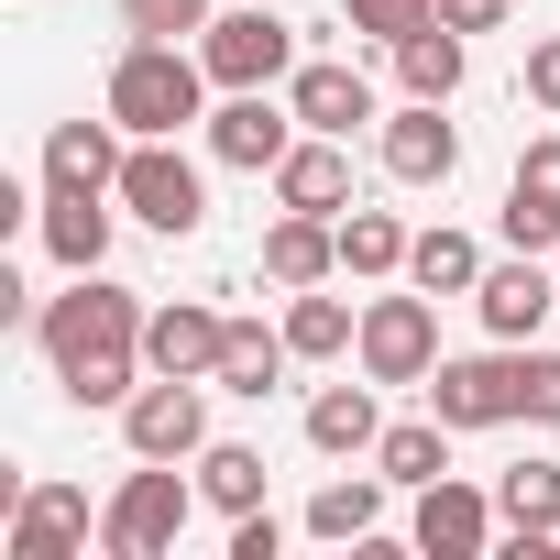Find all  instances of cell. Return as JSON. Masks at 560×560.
Returning <instances> with one entry per match:
<instances>
[{
	"label": "cell",
	"mask_w": 560,
	"mask_h": 560,
	"mask_svg": "<svg viewBox=\"0 0 560 560\" xmlns=\"http://www.w3.org/2000/svg\"><path fill=\"white\" fill-rule=\"evenodd\" d=\"M220 341H231V319H209V308H154L143 319V363L154 374H220Z\"/></svg>",
	"instance_id": "obj_15"
},
{
	"label": "cell",
	"mask_w": 560,
	"mask_h": 560,
	"mask_svg": "<svg viewBox=\"0 0 560 560\" xmlns=\"http://www.w3.org/2000/svg\"><path fill=\"white\" fill-rule=\"evenodd\" d=\"M341 264H352V275H396V264H407V231H396L385 209H352V220H341Z\"/></svg>",
	"instance_id": "obj_29"
},
{
	"label": "cell",
	"mask_w": 560,
	"mask_h": 560,
	"mask_svg": "<svg viewBox=\"0 0 560 560\" xmlns=\"http://www.w3.org/2000/svg\"><path fill=\"white\" fill-rule=\"evenodd\" d=\"M187 483L154 462V472H132L121 494H110V516H100V538H110V560H154V549H176V527H187Z\"/></svg>",
	"instance_id": "obj_5"
},
{
	"label": "cell",
	"mask_w": 560,
	"mask_h": 560,
	"mask_svg": "<svg viewBox=\"0 0 560 560\" xmlns=\"http://www.w3.org/2000/svg\"><path fill=\"white\" fill-rule=\"evenodd\" d=\"M198 494H209L220 516H253V505H264V451H242V440H209V451H198Z\"/></svg>",
	"instance_id": "obj_24"
},
{
	"label": "cell",
	"mask_w": 560,
	"mask_h": 560,
	"mask_svg": "<svg viewBox=\"0 0 560 560\" xmlns=\"http://www.w3.org/2000/svg\"><path fill=\"white\" fill-rule=\"evenodd\" d=\"M198 12H209V0H121V23H132V34H165V45H176V34H209Z\"/></svg>",
	"instance_id": "obj_33"
},
{
	"label": "cell",
	"mask_w": 560,
	"mask_h": 560,
	"mask_svg": "<svg viewBox=\"0 0 560 560\" xmlns=\"http://www.w3.org/2000/svg\"><path fill=\"white\" fill-rule=\"evenodd\" d=\"M287 352H298V341H275V330L231 319V341H220V374H209V385H220V396H253V407H264V396H275V374H287Z\"/></svg>",
	"instance_id": "obj_20"
},
{
	"label": "cell",
	"mask_w": 560,
	"mask_h": 560,
	"mask_svg": "<svg viewBox=\"0 0 560 560\" xmlns=\"http://www.w3.org/2000/svg\"><path fill=\"white\" fill-rule=\"evenodd\" d=\"M275 549H287V527H275L264 505H253V516H231V560H275Z\"/></svg>",
	"instance_id": "obj_34"
},
{
	"label": "cell",
	"mask_w": 560,
	"mask_h": 560,
	"mask_svg": "<svg viewBox=\"0 0 560 560\" xmlns=\"http://www.w3.org/2000/svg\"><path fill=\"white\" fill-rule=\"evenodd\" d=\"M287 341H298L308 363H330V352H352V308H341V298H298V308H287Z\"/></svg>",
	"instance_id": "obj_30"
},
{
	"label": "cell",
	"mask_w": 560,
	"mask_h": 560,
	"mask_svg": "<svg viewBox=\"0 0 560 560\" xmlns=\"http://www.w3.org/2000/svg\"><path fill=\"white\" fill-rule=\"evenodd\" d=\"M198 89H209V67H198L187 45L143 34V45L110 67V121H121V132H143V143H165V132H187V121H198Z\"/></svg>",
	"instance_id": "obj_2"
},
{
	"label": "cell",
	"mask_w": 560,
	"mask_h": 560,
	"mask_svg": "<svg viewBox=\"0 0 560 560\" xmlns=\"http://www.w3.org/2000/svg\"><path fill=\"white\" fill-rule=\"evenodd\" d=\"M407 275H418L429 298H462V287H483V253H472L462 231H418V242H407Z\"/></svg>",
	"instance_id": "obj_26"
},
{
	"label": "cell",
	"mask_w": 560,
	"mask_h": 560,
	"mask_svg": "<svg viewBox=\"0 0 560 560\" xmlns=\"http://www.w3.org/2000/svg\"><path fill=\"white\" fill-rule=\"evenodd\" d=\"M516 418L560 429V352H516Z\"/></svg>",
	"instance_id": "obj_31"
},
{
	"label": "cell",
	"mask_w": 560,
	"mask_h": 560,
	"mask_svg": "<svg viewBox=\"0 0 560 560\" xmlns=\"http://www.w3.org/2000/svg\"><path fill=\"white\" fill-rule=\"evenodd\" d=\"M275 198L287 209H341L352 198V165H341V132H308V143H287V165H275Z\"/></svg>",
	"instance_id": "obj_16"
},
{
	"label": "cell",
	"mask_w": 560,
	"mask_h": 560,
	"mask_svg": "<svg viewBox=\"0 0 560 560\" xmlns=\"http://www.w3.org/2000/svg\"><path fill=\"white\" fill-rule=\"evenodd\" d=\"M78 538H89V494L34 483V494H23V516H12V560H67Z\"/></svg>",
	"instance_id": "obj_18"
},
{
	"label": "cell",
	"mask_w": 560,
	"mask_h": 560,
	"mask_svg": "<svg viewBox=\"0 0 560 560\" xmlns=\"http://www.w3.org/2000/svg\"><path fill=\"white\" fill-rule=\"evenodd\" d=\"M298 121L308 132H363L374 121V89H363V67H298Z\"/></svg>",
	"instance_id": "obj_19"
},
{
	"label": "cell",
	"mask_w": 560,
	"mask_h": 560,
	"mask_svg": "<svg viewBox=\"0 0 560 560\" xmlns=\"http://www.w3.org/2000/svg\"><path fill=\"white\" fill-rule=\"evenodd\" d=\"M45 253H56L67 275H100V253H110V209H100V187H56V198H45Z\"/></svg>",
	"instance_id": "obj_17"
},
{
	"label": "cell",
	"mask_w": 560,
	"mask_h": 560,
	"mask_svg": "<svg viewBox=\"0 0 560 560\" xmlns=\"http://www.w3.org/2000/svg\"><path fill=\"white\" fill-rule=\"evenodd\" d=\"M494 516H505V505H483L472 483H418V549H429V560H472V549L494 538Z\"/></svg>",
	"instance_id": "obj_11"
},
{
	"label": "cell",
	"mask_w": 560,
	"mask_h": 560,
	"mask_svg": "<svg viewBox=\"0 0 560 560\" xmlns=\"http://www.w3.org/2000/svg\"><path fill=\"white\" fill-rule=\"evenodd\" d=\"M45 176H56V187H121V154H110V132H100V121H56Z\"/></svg>",
	"instance_id": "obj_23"
},
{
	"label": "cell",
	"mask_w": 560,
	"mask_h": 560,
	"mask_svg": "<svg viewBox=\"0 0 560 560\" xmlns=\"http://www.w3.org/2000/svg\"><path fill=\"white\" fill-rule=\"evenodd\" d=\"M374 516H385V483H363V472L308 494V527H319V538H352V549H363V538H374Z\"/></svg>",
	"instance_id": "obj_28"
},
{
	"label": "cell",
	"mask_w": 560,
	"mask_h": 560,
	"mask_svg": "<svg viewBox=\"0 0 560 560\" xmlns=\"http://www.w3.org/2000/svg\"><path fill=\"white\" fill-rule=\"evenodd\" d=\"M527 100H538V110H560V34H549V45H527Z\"/></svg>",
	"instance_id": "obj_35"
},
{
	"label": "cell",
	"mask_w": 560,
	"mask_h": 560,
	"mask_svg": "<svg viewBox=\"0 0 560 560\" xmlns=\"http://www.w3.org/2000/svg\"><path fill=\"white\" fill-rule=\"evenodd\" d=\"M494 505H505V538H560V462L494 472Z\"/></svg>",
	"instance_id": "obj_21"
},
{
	"label": "cell",
	"mask_w": 560,
	"mask_h": 560,
	"mask_svg": "<svg viewBox=\"0 0 560 560\" xmlns=\"http://www.w3.org/2000/svg\"><path fill=\"white\" fill-rule=\"evenodd\" d=\"M308 440H319V451H374V440H385V418H374V396H363V385H330V396L308 407Z\"/></svg>",
	"instance_id": "obj_27"
},
{
	"label": "cell",
	"mask_w": 560,
	"mask_h": 560,
	"mask_svg": "<svg viewBox=\"0 0 560 560\" xmlns=\"http://www.w3.org/2000/svg\"><path fill=\"white\" fill-rule=\"evenodd\" d=\"M121 198H132V220H154V231H198V220H209V187H198V165L176 154V132L121 154Z\"/></svg>",
	"instance_id": "obj_4"
},
{
	"label": "cell",
	"mask_w": 560,
	"mask_h": 560,
	"mask_svg": "<svg viewBox=\"0 0 560 560\" xmlns=\"http://www.w3.org/2000/svg\"><path fill=\"white\" fill-rule=\"evenodd\" d=\"M363 374H374V385H429V374H440L429 298H374V308H363Z\"/></svg>",
	"instance_id": "obj_6"
},
{
	"label": "cell",
	"mask_w": 560,
	"mask_h": 560,
	"mask_svg": "<svg viewBox=\"0 0 560 560\" xmlns=\"http://www.w3.org/2000/svg\"><path fill=\"white\" fill-rule=\"evenodd\" d=\"M352 12V34H385V45H407L418 23H440V0H341Z\"/></svg>",
	"instance_id": "obj_32"
},
{
	"label": "cell",
	"mask_w": 560,
	"mask_h": 560,
	"mask_svg": "<svg viewBox=\"0 0 560 560\" xmlns=\"http://www.w3.org/2000/svg\"><path fill=\"white\" fill-rule=\"evenodd\" d=\"M396 78H407V100H451V89H462V34H451V23H418V34L396 45Z\"/></svg>",
	"instance_id": "obj_22"
},
{
	"label": "cell",
	"mask_w": 560,
	"mask_h": 560,
	"mask_svg": "<svg viewBox=\"0 0 560 560\" xmlns=\"http://www.w3.org/2000/svg\"><path fill=\"white\" fill-rule=\"evenodd\" d=\"M45 352H56L78 407H121L132 396V352H143V308L121 287H100V275H78V298L45 308Z\"/></svg>",
	"instance_id": "obj_1"
},
{
	"label": "cell",
	"mask_w": 560,
	"mask_h": 560,
	"mask_svg": "<svg viewBox=\"0 0 560 560\" xmlns=\"http://www.w3.org/2000/svg\"><path fill=\"white\" fill-rule=\"evenodd\" d=\"M472 308H483V330H494V341H527V330L560 308V275H538V253H527V264H494L483 287H472Z\"/></svg>",
	"instance_id": "obj_13"
},
{
	"label": "cell",
	"mask_w": 560,
	"mask_h": 560,
	"mask_svg": "<svg viewBox=\"0 0 560 560\" xmlns=\"http://www.w3.org/2000/svg\"><path fill=\"white\" fill-rule=\"evenodd\" d=\"M440 440H451V418H407V429H385V440H374L385 483H440V472H451V451H440Z\"/></svg>",
	"instance_id": "obj_25"
},
{
	"label": "cell",
	"mask_w": 560,
	"mask_h": 560,
	"mask_svg": "<svg viewBox=\"0 0 560 560\" xmlns=\"http://www.w3.org/2000/svg\"><path fill=\"white\" fill-rule=\"evenodd\" d=\"M505 242H516V253H549V242H560V143H527V154H516Z\"/></svg>",
	"instance_id": "obj_12"
},
{
	"label": "cell",
	"mask_w": 560,
	"mask_h": 560,
	"mask_svg": "<svg viewBox=\"0 0 560 560\" xmlns=\"http://www.w3.org/2000/svg\"><path fill=\"white\" fill-rule=\"evenodd\" d=\"M429 418H451V429H494V418H516V352L440 363V374H429Z\"/></svg>",
	"instance_id": "obj_8"
},
{
	"label": "cell",
	"mask_w": 560,
	"mask_h": 560,
	"mask_svg": "<svg viewBox=\"0 0 560 560\" xmlns=\"http://www.w3.org/2000/svg\"><path fill=\"white\" fill-rule=\"evenodd\" d=\"M121 429H132V451H143V462H187V451H209V396H198V374L143 385V396L121 407Z\"/></svg>",
	"instance_id": "obj_7"
},
{
	"label": "cell",
	"mask_w": 560,
	"mask_h": 560,
	"mask_svg": "<svg viewBox=\"0 0 560 560\" xmlns=\"http://www.w3.org/2000/svg\"><path fill=\"white\" fill-rule=\"evenodd\" d=\"M198 67H209L220 89H275V78L298 67V34H287V23H275L264 0H253V12H220V23L198 34Z\"/></svg>",
	"instance_id": "obj_3"
},
{
	"label": "cell",
	"mask_w": 560,
	"mask_h": 560,
	"mask_svg": "<svg viewBox=\"0 0 560 560\" xmlns=\"http://www.w3.org/2000/svg\"><path fill=\"white\" fill-rule=\"evenodd\" d=\"M440 23H451V34H494V23H505V0H440Z\"/></svg>",
	"instance_id": "obj_36"
},
{
	"label": "cell",
	"mask_w": 560,
	"mask_h": 560,
	"mask_svg": "<svg viewBox=\"0 0 560 560\" xmlns=\"http://www.w3.org/2000/svg\"><path fill=\"white\" fill-rule=\"evenodd\" d=\"M451 165H462V132L440 121V100H407V110L385 121V176H396V187H440Z\"/></svg>",
	"instance_id": "obj_10"
},
{
	"label": "cell",
	"mask_w": 560,
	"mask_h": 560,
	"mask_svg": "<svg viewBox=\"0 0 560 560\" xmlns=\"http://www.w3.org/2000/svg\"><path fill=\"white\" fill-rule=\"evenodd\" d=\"M209 154H220V165H242V176L287 165V110H275L264 89H231V100L209 110Z\"/></svg>",
	"instance_id": "obj_9"
},
{
	"label": "cell",
	"mask_w": 560,
	"mask_h": 560,
	"mask_svg": "<svg viewBox=\"0 0 560 560\" xmlns=\"http://www.w3.org/2000/svg\"><path fill=\"white\" fill-rule=\"evenodd\" d=\"M330 264H341V220H319V209H287L264 231V275L275 287H319Z\"/></svg>",
	"instance_id": "obj_14"
}]
</instances>
